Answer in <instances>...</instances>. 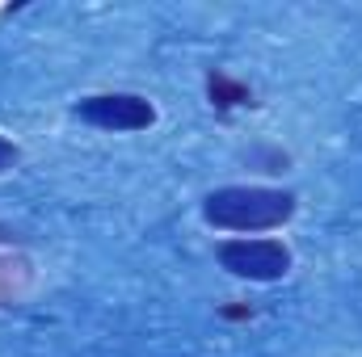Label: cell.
Returning a JSON list of instances; mask_svg holds the SVG:
<instances>
[{
	"label": "cell",
	"mask_w": 362,
	"mask_h": 357,
	"mask_svg": "<svg viewBox=\"0 0 362 357\" xmlns=\"http://www.w3.org/2000/svg\"><path fill=\"white\" fill-rule=\"evenodd\" d=\"M299 210V198L291 189L274 185H219L202 198V219L215 231H236V236H257L278 231L291 223Z\"/></svg>",
	"instance_id": "1"
},
{
	"label": "cell",
	"mask_w": 362,
	"mask_h": 357,
	"mask_svg": "<svg viewBox=\"0 0 362 357\" xmlns=\"http://www.w3.org/2000/svg\"><path fill=\"white\" fill-rule=\"evenodd\" d=\"M223 320H253V307H223Z\"/></svg>",
	"instance_id": "8"
},
{
	"label": "cell",
	"mask_w": 362,
	"mask_h": 357,
	"mask_svg": "<svg viewBox=\"0 0 362 357\" xmlns=\"http://www.w3.org/2000/svg\"><path fill=\"white\" fill-rule=\"evenodd\" d=\"M72 118H81L85 126H97V131L135 135L156 122V105L139 92H93L72 105Z\"/></svg>",
	"instance_id": "3"
},
{
	"label": "cell",
	"mask_w": 362,
	"mask_h": 357,
	"mask_svg": "<svg viewBox=\"0 0 362 357\" xmlns=\"http://www.w3.org/2000/svg\"><path fill=\"white\" fill-rule=\"evenodd\" d=\"M17 160H21V147H17L13 139H4V135H0V177H4L8 169H17Z\"/></svg>",
	"instance_id": "6"
},
{
	"label": "cell",
	"mask_w": 362,
	"mask_h": 357,
	"mask_svg": "<svg viewBox=\"0 0 362 357\" xmlns=\"http://www.w3.org/2000/svg\"><path fill=\"white\" fill-rule=\"evenodd\" d=\"M206 97H211V105H215L219 114H232V109H240V105H253V89H249L245 80L219 72V68L206 72Z\"/></svg>",
	"instance_id": "5"
},
{
	"label": "cell",
	"mask_w": 362,
	"mask_h": 357,
	"mask_svg": "<svg viewBox=\"0 0 362 357\" xmlns=\"http://www.w3.org/2000/svg\"><path fill=\"white\" fill-rule=\"evenodd\" d=\"M0 244H4V248H8V253H17V248H21V244H25V236H21V231H13V227H4V223H0Z\"/></svg>",
	"instance_id": "7"
},
{
	"label": "cell",
	"mask_w": 362,
	"mask_h": 357,
	"mask_svg": "<svg viewBox=\"0 0 362 357\" xmlns=\"http://www.w3.org/2000/svg\"><path fill=\"white\" fill-rule=\"evenodd\" d=\"M34 286V261L25 253H0V307H13Z\"/></svg>",
	"instance_id": "4"
},
{
	"label": "cell",
	"mask_w": 362,
	"mask_h": 357,
	"mask_svg": "<svg viewBox=\"0 0 362 357\" xmlns=\"http://www.w3.org/2000/svg\"><path fill=\"white\" fill-rule=\"evenodd\" d=\"M215 261L223 273L240 277V282H282L291 273V248L270 236H228L215 244Z\"/></svg>",
	"instance_id": "2"
}]
</instances>
